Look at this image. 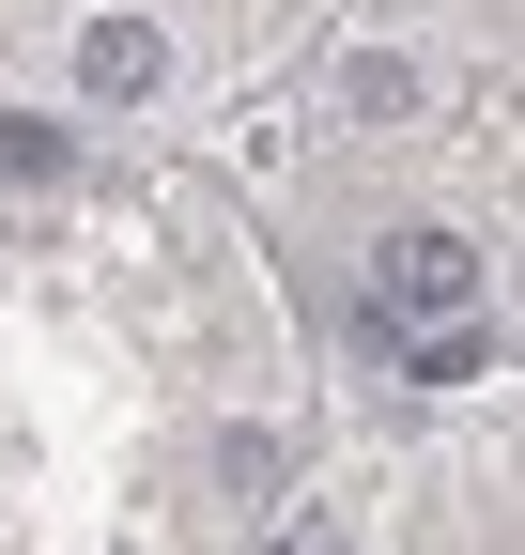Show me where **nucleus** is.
<instances>
[{
	"mask_svg": "<svg viewBox=\"0 0 525 555\" xmlns=\"http://www.w3.org/2000/svg\"><path fill=\"white\" fill-rule=\"evenodd\" d=\"M0 170H16V185H31V170H62V124H0Z\"/></svg>",
	"mask_w": 525,
	"mask_h": 555,
	"instance_id": "4",
	"label": "nucleus"
},
{
	"mask_svg": "<svg viewBox=\"0 0 525 555\" xmlns=\"http://www.w3.org/2000/svg\"><path fill=\"white\" fill-rule=\"evenodd\" d=\"M402 356H418V386H479V324H418Z\"/></svg>",
	"mask_w": 525,
	"mask_h": 555,
	"instance_id": "3",
	"label": "nucleus"
},
{
	"mask_svg": "<svg viewBox=\"0 0 525 555\" xmlns=\"http://www.w3.org/2000/svg\"><path fill=\"white\" fill-rule=\"evenodd\" d=\"M279 555H341V540H324V525H279Z\"/></svg>",
	"mask_w": 525,
	"mask_h": 555,
	"instance_id": "5",
	"label": "nucleus"
},
{
	"mask_svg": "<svg viewBox=\"0 0 525 555\" xmlns=\"http://www.w3.org/2000/svg\"><path fill=\"white\" fill-rule=\"evenodd\" d=\"M464 309H479V247L464 232H402V247H386L371 324H464Z\"/></svg>",
	"mask_w": 525,
	"mask_h": 555,
	"instance_id": "1",
	"label": "nucleus"
},
{
	"mask_svg": "<svg viewBox=\"0 0 525 555\" xmlns=\"http://www.w3.org/2000/svg\"><path fill=\"white\" fill-rule=\"evenodd\" d=\"M155 62H170V47H155V16H93V31H78V93H108V108H124V93H155Z\"/></svg>",
	"mask_w": 525,
	"mask_h": 555,
	"instance_id": "2",
	"label": "nucleus"
}]
</instances>
